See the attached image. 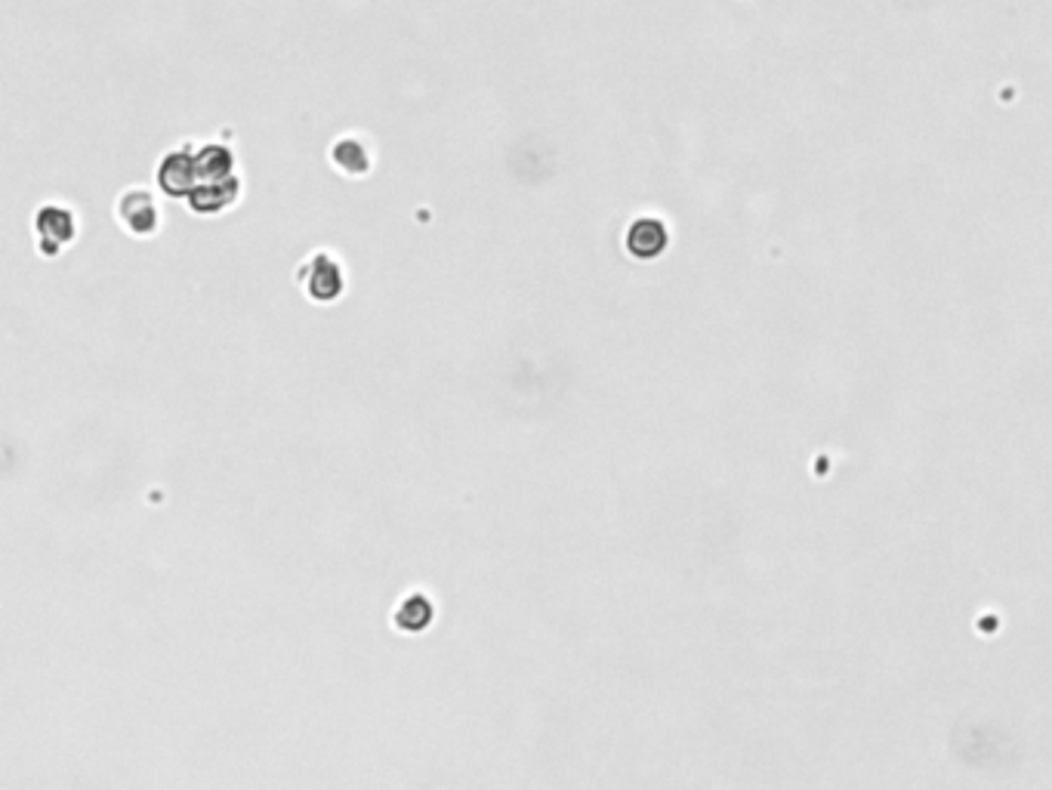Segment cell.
<instances>
[{"label": "cell", "mask_w": 1052, "mask_h": 790, "mask_svg": "<svg viewBox=\"0 0 1052 790\" xmlns=\"http://www.w3.org/2000/svg\"><path fill=\"white\" fill-rule=\"evenodd\" d=\"M293 285L303 290V297L318 306H331L347 294V266L331 250H312L293 269Z\"/></svg>", "instance_id": "obj_1"}, {"label": "cell", "mask_w": 1052, "mask_h": 790, "mask_svg": "<svg viewBox=\"0 0 1052 790\" xmlns=\"http://www.w3.org/2000/svg\"><path fill=\"white\" fill-rule=\"evenodd\" d=\"M115 219L133 238H155L161 229V207L148 188L131 186L117 195Z\"/></svg>", "instance_id": "obj_2"}, {"label": "cell", "mask_w": 1052, "mask_h": 790, "mask_svg": "<svg viewBox=\"0 0 1052 790\" xmlns=\"http://www.w3.org/2000/svg\"><path fill=\"white\" fill-rule=\"evenodd\" d=\"M34 235L41 257H59L78 238V216L69 204L47 202L34 214Z\"/></svg>", "instance_id": "obj_3"}, {"label": "cell", "mask_w": 1052, "mask_h": 790, "mask_svg": "<svg viewBox=\"0 0 1052 790\" xmlns=\"http://www.w3.org/2000/svg\"><path fill=\"white\" fill-rule=\"evenodd\" d=\"M198 183H202V176H198V145H176L161 158L158 188L167 198H183L186 202Z\"/></svg>", "instance_id": "obj_4"}, {"label": "cell", "mask_w": 1052, "mask_h": 790, "mask_svg": "<svg viewBox=\"0 0 1052 790\" xmlns=\"http://www.w3.org/2000/svg\"><path fill=\"white\" fill-rule=\"evenodd\" d=\"M238 202H241V176L238 173L229 179H204L186 198L188 211L198 216L226 214Z\"/></svg>", "instance_id": "obj_5"}, {"label": "cell", "mask_w": 1052, "mask_h": 790, "mask_svg": "<svg viewBox=\"0 0 1052 790\" xmlns=\"http://www.w3.org/2000/svg\"><path fill=\"white\" fill-rule=\"evenodd\" d=\"M328 161H331V167L340 176H352V179H361V176H368L371 167H374V148L371 143L359 136V133H343V136H337L328 148Z\"/></svg>", "instance_id": "obj_6"}, {"label": "cell", "mask_w": 1052, "mask_h": 790, "mask_svg": "<svg viewBox=\"0 0 1052 790\" xmlns=\"http://www.w3.org/2000/svg\"><path fill=\"white\" fill-rule=\"evenodd\" d=\"M435 624V603L426 589H408L392 608V627L404 636H420Z\"/></svg>", "instance_id": "obj_7"}, {"label": "cell", "mask_w": 1052, "mask_h": 790, "mask_svg": "<svg viewBox=\"0 0 1052 790\" xmlns=\"http://www.w3.org/2000/svg\"><path fill=\"white\" fill-rule=\"evenodd\" d=\"M670 242V232L663 226L658 216H639L630 223V229L623 235V245L627 254H633L636 259H654L661 257Z\"/></svg>", "instance_id": "obj_8"}, {"label": "cell", "mask_w": 1052, "mask_h": 790, "mask_svg": "<svg viewBox=\"0 0 1052 790\" xmlns=\"http://www.w3.org/2000/svg\"><path fill=\"white\" fill-rule=\"evenodd\" d=\"M235 152L226 143H204L198 145V176L204 179H229L235 176Z\"/></svg>", "instance_id": "obj_9"}]
</instances>
